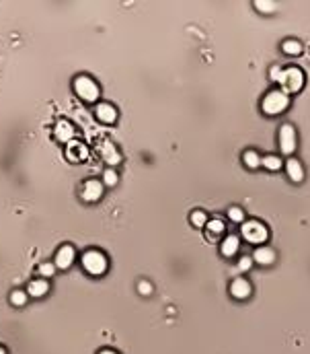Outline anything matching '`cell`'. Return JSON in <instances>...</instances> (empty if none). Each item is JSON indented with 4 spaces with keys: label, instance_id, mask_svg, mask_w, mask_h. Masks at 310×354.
Segmentation results:
<instances>
[{
    "label": "cell",
    "instance_id": "obj_1",
    "mask_svg": "<svg viewBox=\"0 0 310 354\" xmlns=\"http://www.w3.org/2000/svg\"><path fill=\"white\" fill-rule=\"evenodd\" d=\"M290 105V95H285L283 91H269L263 99V111L267 113V116H278V113H283Z\"/></svg>",
    "mask_w": 310,
    "mask_h": 354
},
{
    "label": "cell",
    "instance_id": "obj_2",
    "mask_svg": "<svg viewBox=\"0 0 310 354\" xmlns=\"http://www.w3.org/2000/svg\"><path fill=\"white\" fill-rule=\"evenodd\" d=\"M74 93L83 101H86V103H95L101 95V91H99V85L93 81V78L80 74L74 78Z\"/></svg>",
    "mask_w": 310,
    "mask_h": 354
},
{
    "label": "cell",
    "instance_id": "obj_3",
    "mask_svg": "<svg viewBox=\"0 0 310 354\" xmlns=\"http://www.w3.org/2000/svg\"><path fill=\"white\" fill-rule=\"evenodd\" d=\"M83 268L90 274V276H103L109 268V261L101 251L90 249L86 254H83Z\"/></svg>",
    "mask_w": 310,
    "mask_h": 354
},
{
    "label": "cell",
    "instance_id": "obj_4",
    "mask_svg": "<svg viewBox=\"0 0 310 354\" xmlns=\"http://www.w3.org/2000/svg\"><path fill=\"white\" fill-rule=\"evenodd\" d=\"M280 85H282V91L285 95L298 93V91H302V87H304V72L300 68H288V70H283Z\"/></svg>",
    "mask_w": 310,
    "mask_h": 354
},
{
    "label": "cell",
    "instance_id": "obj_5",
    "mask_svg": "<svg viewBox=\"0 0 310 354\" xmlns=\"http://www.w3.org/2000/svg\"><path fill=\"white\" fill-rule=\"evenodd\" d=\"M240 233H243V237L249 243H265L269 237L267 226H263V223H259V221H247L240 226Z\"/></svg>",
    "mask_w": 310,
    "mask_h": 354
},
{
    "label": "cell",
    "instance_id": "obj_6",
    "mask_svg": "<svg viewBox=\"0 0 310 354\" xmlns=\"http://www.w3.org/2000/svg\"><path fill=\"white\" fill-rule=\"evenodd\" d=\"M280 148L283 155H292L296 151V130L292 124H283L280 128Z\"/></svg>",
    "mask_w": 310,
    "mask_h": 354
},
{
    "label": "cell",
    "instance_id": "obj_7",
    "mask_svg": "<svg viewBox=\"0 0 310 354\" xmlns=\"http://www.w3.org/2000/svg\"><path fill=\"white\" fill-rule=\"evenodd\" d=\"M74 259H76V251L72 245H62L58 249V254H56V268H60V270H68L72 264H74Z\"/></svg>",
    "mask_w": 310,
    "mask_h": 354
},
{
    "label": "cell",
    "instance_id": "obj_8",
    "mask_svg": "<svg viewBox=\"0 0 310 354\" xmlns=\"http://www.w3.org/2000/svg\"><path fill=\"white\" fill-rule=\"evenodd\" d=\"M80 196H83L85 202H99L103 196V184L99 179H88L83 186V193Z\"/></svg>",
    "mask_w": 310,
    "mask_h": 354
},
{
    "label": "cell",
    "instance_id": "obj_9",
    "mask_svg": "<svg viewBox=\"0 0 310 354\" xmlns=\"http://www.w3.org/2000/svg\"><path fill=\"white\" fill-rule=\"evenodd\" d=\"M54 136H56V140L58 142L70 144L72 138H74V126L70 122H66V120H60L58 124H56V128H54Z\"/></svg>",
    "mask_w": 310,
    "mask_h": 354
},
{
    "label": "cell",
    "instance_id": "obj_10",
    "mask_svg": "<svg viewBox=\"0 0 310 354\" xmlns=\"http://www.w3.org/2000/svg\"><path fill=\"white\" fill-rule=\"evenodd\" d=\"M101 157H103V161H105L107 165H111V167H115V165L121 163V155H119V151L115 148V144H111V142H103V146H101Z\"/></svg>",
    "mask_w": 310,
    "mask_h": 354
},
{
    "label": "cell",
    "instance_id": "obj_11",
    "mask_svg": "<svg viewBox=\"0 0 310 354\" xmlns=\"http://www.w3.org/2000/svg\"><path fill=\"white\" fill-rule=\"evenodd\" d=\"M95 116L103 124H113V122L117 120V111H115V107H113L111 103H99L97 109H95Z\"/></svg>",
    "mask_w": 310,
    "mask_h": 354
},
{
    "label": "cell",
    "instance_id": "obj_12",
    "mask_svg": "<svg viewBox=\"0 0 310 354\" xmlns=\"http://www.w3.org/2000/svg\"><path fill=\"white\" fill-rule=\"evenodd\" d=\"M230 294L234 299H249L251 296V284L245 280V278H234L232 284H230Z\"/></svg>",
    "mask_w": 310,
    "mask_h": 354
},
{
    "label": "cell",
    "instance_id": "obj_13",
    "mask_svg": "<svg viewBox=\"0 0 310 354\" xmlns=\"http://www.w3.org/2000/svg\"><path fill=\"white\" fill-rule=\"evenodd\" d=\"M48 292H50V284H48V280H43V278L31 280L29 287H27V294L33 296V299H41V296H45Z\"/></svg>",
    "mask_w": 310,
    "mask_h": 354
},
{
    "label": "cell",
    "instance_id": "obj_14",
    "mask_svg": "<svg viewBox=\"0 0 310 354\" xmlns=\"http://www.w3.org/2000/svg\"><path fill=\"white\" fill-rule=\"evenodd\" d=\"M253 261H257L261 266H271L275 261V251L271 247H257L253 254Z\"/></svg>",
    "mask_w": 310,
    "mask_h": 354
},
{
    "label": "cell",
    "instance_id": "obj_15",
    "mask_svg": "<svg viewBox=\"0 0 310 354\" xmlns=\"http://www.w3.org/2000/svg\"><path fill=\"white\" fill-rule=\"evenodd\" d=\"M285 171H288V177L294 184H302L304 181V167L300 165V161H296V159H290V161L285 163Z\"/></svg>",
    "mask_w": 310,
    "mask_h": 354
},
{
    "label": "cell",
    "instance_id": "obj_16",
    "mask_svg": "<svg viewBox=\"0 0 310 354\" xmlns=\"http://www.w3.org/2000/svg\"><path fill=\"white\" fill-rule=\"evenodd\" d=\"M238 247H240V241H238V237L236 235H230V237H226L224 241H222V256L224 257H232V256H236V251H238Z\"/></svg>",
    "mask_w": 310,
    "mask_h": 354
},
{
    "label": "cell",
    "instance_id": "obj_17",
    "mask_svg": "<svg viewBox=\"0 0 310 354\" xmlns=\"http://www.w3.org/2000/svg\"><path fill=\"white\" fill-rule=\"evenodd\" d=\"M68 157H70V161L78 163V161H83V159H86V146L85 144H80V142H70L68 144Z\"/></svg>",
    "mask_w": 310,
    "mask_h": 354
},
{
    "label": "cell",
    "instance_id": "obj_18",
    "mask_svg": "<svg viewBox=\"0 0 310 354\" xmlns=\"http://www.w3.org/2000/svg\"><path fill=\"white\" fill-rule=\"evenodd\" d=\"M282 50H283V54H288V56H298V54H302V43L296 41V39H288V41H283Z\"/></svg>",
    "mask_w": 310,
    "mask_h": 354
},
{
    "label": "cell",
    "instance_id": "obj_19",
    "mask_svg": "<svg viewBox=\"0 0 310 354\" xmlns=\"http://www.w3.org/2000/svg\"><path fill=\"white\" fill-rule=\"evenodd\" d=\"M205 229L210 231V235H208V237H210V239H214L216 235L224 233L226 226H224V223H222L220 219H214V221H208V225H205Z\"/></svg>",
    "mask_w": 310,
    "mask_h": 354
},
{
    "label": "cell",
    "instance_id": "obj_20",
    "mask_svg": "<svg viewBox=\"0 0 310 354\" xmlns=\"http://www.w3.org/2000/svg\"><path fill=\"white\" fill-rule=\"evenodd\" d=\"M261 165L269 169V171H278L282 169V161H280V157H275V155H267V157H263L261 159Z\"/></svg>",
    "mask_w": 310,
    "mask_h": 354
},
{
    "label": "cell",
    "instance_id": "obj_21",
    "mask_svg": "<svg viewBox=\"0 0 310 354\" xmlns=\"http://www.w3.org/2000/svg\"><path fill=\"white\" fill-rule=\"evenodd\" d=\"M243 161H245V165H247L249 169H257V167L261 165V157H259L255 151H247V153L243 155Z\"/></svg>",
    "mask_w": 310,
    "mask_h": 354
},
{
    "label": "cell",
    "instance_id": "obj_22",
    "mask_svg": "<svg viewBox=\"0 0 310 354\" xmlns=\"http://www.w3.org/2000/svg\"><path fill=\"white\" fill-rule=\"evenodd\" d=\"M191 223H193V226H205L208 225V216H205V212L203 210H193L191 212Z\"/></svg>",
    "mask_w": 310,
    "mask_h": 354
},
{
    "label": "cell",
    "instance_id": "obj_23",
    "mask_svg": "<svg viewBox=\"0 0 310 354\" xmlns=\"http://www.w3.org/2000/svg\"><path fill=\"white\" fill-rule=\"evenodd\" d=\"M27 290H15V292H10V303H13L15 307H23L27 303Z\"/></svg>",
    "mask_w": 310,
    "mask_h": 354
},
{
    "label": "cell",
    "instance_id": "obj_24",
    "mask_svg": "<svg viewBox=\"0 0 310 354\" xmlns=\"http://www.w3.org/2000/svg\"><path fill=\"white\" fill-rule=\"evenodd\" d=\"M255 8H257V10H261V13L269 15V13H273V10L278 8V4L271 2V0H257V2H255Z\"/></svg>",
    "mask_w": 310,
    "mask_h": 354
},
{
    "label": "cell",
    "instance_id": "obj_25",
    "mask_svg": "<svg viewBox=\"0 0 310 354\" xmlns=\"http://www.w3.org/2000/svg\"><path fill=\"white\" fill-rule=\"evenodd\" d=\"M37 272H39V276H43V280H45V278H52V276H54V272H56V264H50V261H45V264H39Z\"/></svg>",
    "mask_w": 310,
    "mask_h": 354
},
{
    "label": "cell",
    "instance_id": "obj_26",
    "mask_svg": "<svg viewBox=\"0 0 310 354\" xmlns=\"http://www.w3.org/2000/svg\"><path fill=\"white\" fill-rule=\"evenodd\" d=\"M117 181H119V177H117V173H115L113 169H107L105 173H103V184H105V186L113 188V186L117 184Z\"/></svg>",
    "mask_w": 310,
    "mask_h": 354
},
{
    "label": "cell",
    "instance_id": "obj_27",
    "mask_svg": "<svg viewBox=\"0 0 310 354\" xmlns=\"http://www.w3.org/2000/svg\"><path fill=\"white\" fill-rule=\"evenodd\" d=\"M228 219H230L232 223H243L245 221V212L240 210L238 206H232L230 210H228Z\"/></svg>",
    "mask_w": 310,
    "mask_h": 354
},
{
    "label": "cell",
    "instance_id": "obj_28",
    "mask_svg": "<svg viewBox=\"0 0 310 354\" xmlns=\"http://www.w3.org/2000/svg\"><path fill=\"white\" fill-rule=\"evenodd\" d=\"M269 76H271V81H273V83H282L283 70H282L280 66H271V70H269Z\"/></svg>",
    "mask_w": 310,
    "mask_h": 354
},
{
    "label": "cell",
    "instance_id": "obj_29",
    "mask_svg": "<svg viewBox=\"0 0 310 354\" xmlns=\"http://www.w3.org/2000/svg\"><path fill=\"white\" fill-rule=\"evenodd\" d=\"M138 292L144 294V296L152 294V284H150V282H146V280H142L140 284H138Z\"/></svg>",
    "mask_w": 310,
    "mask_h": 354
},
{
    "label": "cell",
    "instance_id": "obj_30",
    "mask_svg": "<svg viewBox=\"0 0 310 354\" xmlns=\"http://www.w3.org/2000/svg\"><path fill=\"white\" fill-rule=\"evenodd\" d=\"M251 266H253V257H249V256L240 257V261H238V270H240V272L251 270Z\"/></svg>",
    "mask_w": 310,
    "mask_h": 354
},
{
    "label": "cell",
    "instance_id": "obj_31",
    "mask_svg": "<svg viewBox=\"0 0 310 354\" xmlns=\"http://www.w3.org/2000/svg\"><path fill=\"white\" fill-rule=\"evenodd\" d=\"M99 354H117V352H113V350H101Z\"/></svg>",
    "mask_w": 310,
    "mask_h": 354
},
{
    "label": "cell",
    "instance_id": "obj_32",
    "mask_svg": "<svg viewBox=\"0 0 310 354\" xmlns=\"http://www.w3.org/2000/svg\"><path fill=\"white\" fill-rule=\"evenodd\" d=\"M0 354H6V350H4L2 346H0Z\"/></svg>",
    "mask_w": 310,
    "mask_h": 354
}]
</instances>
